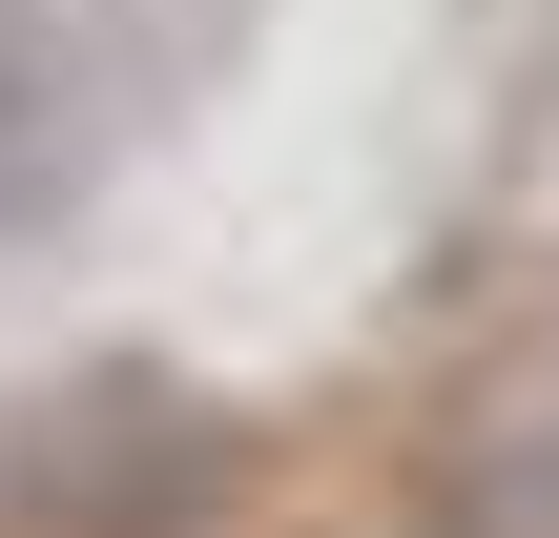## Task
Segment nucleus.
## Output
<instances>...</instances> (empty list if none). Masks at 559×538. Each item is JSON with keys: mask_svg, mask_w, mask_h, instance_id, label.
Returning <instances> with one entry per match:
<instances>
[{"mask_svg": "<svg viewBox=\"0 0 559 538\" xmlns=\"http://www.w3.org/2000/svg\"><path fill=\"white\" fill-rule=\"evenodd\" d=\"M21 498L62 538H207L249 498V415L187 394V373H62L21 415Z\"/></svg>", "mask_w": 559, "mask_h": 538, "instance_id": "f257e3e1", "label": "nucleus"}]
</instances>
